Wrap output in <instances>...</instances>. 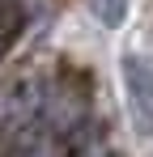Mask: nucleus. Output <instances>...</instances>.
<instances>
[{"label":"nucleus","mask_w":153,"mask_h":157,"mask_svg":"<svg viewBox=\"0 0 153 157\" xmlns=\"http://www.w3.org/2000/svg\"><path fill=\"white\" fill-rule=\"evenodd\" d=\"M119 85H124L132 132L140 140H153V59L140 51H124L119 55Z\"/></svg>","instance_id":"nucleus-1"},{"label":"nucleus","mask_w":153,"mask_h":157,"mask_svg":"<svg viewBox=\"0 0 153 157\" xmlns=\"http://www.w3.org/2000/svg\"><path fill=\"white\" fill-rule=\"evenodd\" d=\"M89 4H94V13L106 30H119L128 21V9H132V0H89Z\"/></svg>","instance_id":"nucleus-2"}]
</instances>
